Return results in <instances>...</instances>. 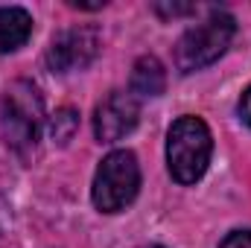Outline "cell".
I'll list each match as a JSON object with an SVG mask.
<instances>
[{"label": "cell", "instance_id": "ba28073f", "mask_svg": "<svg viewBox=\"0 0 251 248\" xmlns=\"http://www.w3.org/2000/svg\"><path fill=\"white\" fill-rule=\"evenodd\" d=\"M164 88H167V73L155 56H143L134 62V70H131V94L134 97H158V94H164Z\"/></svg>", "mask_w": 251, "mask_h": 248}, {"label": "cell", "instance_id": "5b68a950", "mask_svg": "<svg viewBox=\"0 0 251 248\" xmlns=\"http://www.w3.org/2000/svg\"><path fill=\"white\" fill-rule=\"evenodd\" d=\"M97 53H100V32L94 26H70L53 38L47 50V64L53 73H73L88 67L97 59Z\"/></svg>", "mask_w": 251, "mask_h": 248}, {"label": "cell", "instance_id": "7a4b0ae2", "mask_svg": "<svg viewBox=\"0 0 251 248\" xmlns=\"http://www.w3.org/2000/svg\"><path fill=\"white\" fill-rule=\"evenodd\" d=\"M213 152V137L204 120L199 117H178L167 131V167L178 184H196Z\"/></svg>", "mask_w": 251, "mask_h": 248}, {"label": "cell", "instance_id": "277c9868", "mask_svg": "<svg viewBox=\"0 0 251 248\" xmlns=\"http://www.w3.org/2000/svg\"><path fill=\"white\" fill-rule=\"evenodd\" d=\"M140 190V164L134 152L128 149H114L102 158L94 175V204L102 213H120L126 210Z\"/></svg>", "mask_w": 251, "mask_h": 248}, {"label": "cell", "instance_id": "9c48e42d", "mask_svg": "<svg viewBox=\"0 0 251 248\" xmlns=\"http://www.w3.org/2000/svg\"><path fill=\"white\" fill-rule=\"evenodd\" d=\"M76 131H79V114H76L73 108H59V111L50 117V137H53L59 146L70 143Z\"/></svg>", "mask_w": 251, "mask_h": 248}, {"label": "cell", "instance_id": "4fadbf2b", "mask_svg": "<svg viewBox=\"0 0 251 248\" xmlns=\"http://www.w3.org/2000/svg\"><path fill=\"white\" fill-rule=\"evenodd\" d=\"M146 248H161V246H146Z\"/></svg>", "mask_w": 251, "mask_h": 248}, {"label": "cell", "instance_id": "8fae6325", "mask_svg": "<svg viewBox=\"0 0 251 248\" xmlns=\"http://www.w3.org/2000/svg\"><path fill=\"white\" fill-rule=\"evenodd\" d=\"M219 248H251V231H231Z\"/></svg>", "mask_w": 251, "mask_h": 248}, {"label": "cell", "instance_id": "7c38bea8", "mask_svg": "<svg viewBox=\"0 0 251 248\" xmlns=\"http://www.w3.org/2000/svg\"><path fill=\"white\" fill-rule=\"evenodd\" d=\"M240 117H243L246 125H251V85L246 88V94H243V99H240Z\"/></svg>", "mask_w": 251, "mask_h": 248}, {"label": "cell", "instance_id": "6da1fadb", "mask_svg": "<svg viewBox=\"0 0 251 248\" xmlns=\"http://www.w3.org/2000/svg\"><path fill=\"white\" fill-rule=\"evenodd\" d=\"M44 125V97L29 79H15L6 85L0 99V131L6 146H12L21 158L35 152Z\"/></svg>", "mask_w": 251, "mask_h": 248}, {"label": "cell", "instance_id": "8992f818", "mask_svg": "<svg viewBox=\"0 0 251 248\" xmlns=\"http://www.w3.org/2000/svg\"><path fill=\"white\" fill-rule=\"evenodd\" d=\"M140 120V102L128 91H111L94 111V131L102 143H117L123 140L128 131Z\"/></svg>", "mask_w": 251, "mask_h": 248}, {"label": "cell", "instance_id": "52a82bcc", "mask_svg": "<svg viewBox=\"0 0 251 248\" xmlns=\"http://www.w3.org/2000/svg\"><path fill=\"white\" fill-rule=\"evenodd\" d=\"M32 35V15L21 6H0V53L21 50Z\"/></svg>", "mask_w": 251, "mask_h": 248}, {"label": "cell", "instance_id": "3957f363", "mask_svg": "<svg viewBox=\"0 0 251 248\" xmlns=\"http://www.w3.org/2000/svg\"><path fill=\"white\" fill-rule=\"evenodd\" d=\"M234 32H237L234 18L228 12H222V9H210V15L204 21L190 26L178 38V44H176V67L181 73H196V70L213 64L228 50Z\"/></svg>", "mask_w": 251, "mask_h": 248}, {"label": "cell", "instance_id": "30bf717a", "mask_svg": "<svg viewBox=\"0 0 251 248\" xmlns=\"http://www.w3.org/2000/svg\"><path fill=\"white\" fill-rule=\"evenodd\" d=\"M152 9H155L158 15H164V18H178V15H190V12H196V6H193V3H173V6L155 3Z\"/></svg>", "mask_w": 251, "mask_h": 248}]
</instances>
